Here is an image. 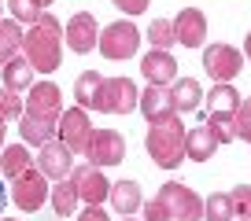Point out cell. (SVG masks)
Returning <instances> with one entry per match:
<instances>
[{
	"mask_svg": "<svg viewBox=\"0 0 251 221\" xmlns=\"http://www.w3.org/2000/svg\"><path fill=\"white\" fill-rule=\"evenodd\" d=\"M0 11H4V4H0Z\"/></svg>",
	"mask_w": 251,
	"mask_h": 221,
	"instance_id": "b9f144b4",
	"label": "cell"
},
{
	"mask_svg": "<svg viewBox=\"0 0 251 221\" xmlns=\"http://www.w3.org/2000/svg\"><path fill=\"white\" fill-rule=\"evenodd\" d=\"M203 70H207V78H214V81H233L236 74L244 70V52H240V48H233V44H226V41L207 44Z\"/></svg>",
	"mask_w": 251,
	"mask_h": 221,
	"instance_id": "52a82bcc",
	"label": "cell"
},
{
	"mask_svg": "<svg viewBox=\"0 0 251 221\" xmlns=\"http://www.w3.org/2000/svg\"><path fill=\"white\" fill-rule=\"evenodd\" d=\"M100 85H103V74L100 70H81L78 81H74V100H78V107L93 110L96 96H100Z\"/></svg>",
	"mask_w": 251,
	"mask_h": 221,
	"instance_id": "d4e9b609",
	"label": "cell"
},
{
	"mask_svg": "<svg viewBox=\"0 0 251 221\" xmlns=\"http://www.w3.org/2000/svg\"><path fill=\"white\" fill-rule=\"evenodd\" d=\"M89 162L93 166H118L126 158V136L118 133V129H93V140H89L85 148Z\"/></svg>",
	"mask_w": 251,
	"mask_h": 221,
	"instance_id": "30bf717a",
	"label": "cell"
},
{
	"mask_svg": "<svg viewBox=\"0 0 251 221\" xmlns=\"http://www.w3.org/2000/svg\"><path fill=\"white\" fill-rule=\"evenodd\" d=\"M141 74L151 85H170V81H177V59L163 48H151L148 55H141Z\"/></svg>",
	"mask_w": 251,
	"mask_h": 221,
	"instance_id": "9a60e30c",
	"label": "cell"
},
{
	"mask_svg": "<svg viewBox=\"0 0 251 221\" xmlns=\"http://www.w3.org/2000/svg\"><path fill=\"white\" fill-rule=\"evenodd\" d=\"M207 126H211V133L218 136V144H233V140H236V126H233V118H218V114H207Z\"/></svg>",
	"mask_w": 251,
	"mask_h": 221,
	"instance_id": "1f68e13d",
	"label": "cell"
},
{
	"mask_svg": "<svg viewBox=\"0 0 251 221\" xmlns=\"http://www.w3.org/2000/svg\"><path fill=\"white\" fill-rule=\"evenodd\" d=\"M0 221H15V218H0Z\"/></svg>",
	"mask_w": 251,
	"mask_h": 221,
	"instance_id": "60d3db41",
	"label": "cell"
},
{
	"mask_svg": "<svg viewBox=\"0 0 251 221\" xmlns=\"http://www.w3.org/2000/svg\"><path fill=\"white\" fill-rule=\"evenodd\" d=\"M52 4V0H8V8H11V19L23 26H33L41 15H45V8Z\"/></svg>",
	"mask_w": 251,
	"mask_h": 221,
	"instance_id": "83f0119b",
	"label": "cell"
},
{
	"mask_svg": "<svg viewBox=\"0 0 251 221\" xmlns=\"http://www.w3.org/2000/svg\"><path fill=\"white\" fill-rule=\"evenodd\" d=\"M200 103H203V88H200V81H192V78L170 81V107H174V114H188V110H196Z\"/></svg>",
	"mask_w": 251,
	"mask_h": 221,
	"instance_id": "d6986e66",
	"label": "cell"
},
{
	"mask_svg": "<svg viewBox=\"0 0 251 221\" xmlns=\"http://www.w3.org/2000/svg\"><path fill=\"white\" fill-rule=\"evenodd\" d=\"M174 33H177V44L200 48L207 41V15L200 8H181L174 15Z\"/></svg>",
	"mask_w": 251,
	"mask_h": 221,
	"instance_id": "5bb4252c",
	"label": "cell"
},
{
	"mask_svg": "<svg viewBox=\"0 0 251 221\" xmlns=\"http://www.w3.org/2000/svg\"><path fill=\"white\" fill-rule=\"evenodd\" d=\"M0 70H4V74H0V81H4V88H11V92L30 88V85H33V74H37L26 55H15V59H11V63H4Z\"/></svg>",
	"mask_w": 251,
	"mask_h": 221,
	"instance_id": "603a6c76",
	"label": "cell"
},
{
	"mask_svg": "<svg viewBox=\"0 0 251 221\" xmlns=\"http://www.w3.org/2000/svg\"><path fill=\"white\" fill-rule=\"evenodd\" d=\"M148 41H151V48H163V52H170V48L177 44L174 19H155V22L148 26Z\"/></svg>",
	"mask_w": 251,
	"mask_h": 221,
	"instance_id": "f1b7e54d",
	"label": "cell"
},
{
	"mask_svg": "<svg viewBox=\"0 0 251 221\" xmlns=\"http://www.w3.org/2000/svg\"><path fill=\"white\" fill-rule=\"evenodd\" d=\"M236 218V206L229 192H211L203 199V221H233Z\"/></svg>",
	"mask_w": 251,
	"mask_h": 221,
	"instance_id": "4316f807",
	"label": "cell"
},
{
	"mask_svg": "<svg viewBox=\"0 0 251 221\" xmlns=\"http://www.w3.org/2000/svg\"><path fill=\"white\" fill-rule=\"evenodd\" d=\"M45 199H52V188H48V177L37 170V162H33V170H26L19 181H11V203L19 206V210L33 214L45 206Z\"/></svg>",
	"mask_w": 251,
	"mask_h": 221,
	"instance_id": "8992f818",
	"label": "cell"
},
{
	"mask_svg": "<svg viewBox=\"0 0 251 221\" xmlns=\"http://www.w3.org/2000/svg\"><path fill=\"white\" fill-rule=\"evenodd\" d=\"M78 203H81V196H78V188H74L71 177H67V181H55V184H52V210L59 214V218H71Z\"/></svg>",
	"mask_w": 251,
	"mask_h": 221,
	"instance_id": "484cf974",
	"label": "cell"
},
{
	"mask_svg": "<svg viewBox=\"0 0 251 221\" xmlns=\"http://www.w3.org/2000/svg\"><path fill=\"white\" fill-rule=\"evenodd\" d=\"M26 114H37V118L59 122V114H63L59 85H52V81H33V85L26 88Z\"/></svg>",
	"mask_w": 251,
	"mask_h": 221,
	"instance_id": "7c38bea8",
	"label": "cell"
},
{
	"mask_svg": "<svg viewBox=\"0 0 251 221\" xmlns=\"http://www.w3.org/2000/svg\"><path fill=\"white\" fill-rule=\"evenodd\" d=\"M8 203H11V192L4 188V181H0V214H4V206H8Z\"/></svg>",
	"mask_w": 251,
	"mask_h": 221,
	"instance_id": "8d00e7d4",
	"label": "cell"
},
{
	"mask_svg": "<svg viewBox=\"0 0 251 221\" xmlns=\"http://www.w3.org/2000/svg\"><path fill=\"white\" fill-rule=\"evenodd\" d=\"M141 107V88L129 78H103L100 96H96L93 110H107V114H133Z\"/></svg>",
	"mask_w": 251,
	"mask_h": 221,
	"instance_id": "277c9868",
	"label": "cell"
},
{
	"mask_svg": "<svg viewBox=\"0 0 251 221\" xmlns=\"http://www.w3.org/2000/svg\"><path fill=\"white\" fill-rule=\"evenodd\" d=\"M23 41H26V30L23 22H15V19H8V22H0V66L11 63L19 52H23Z\"/></svg>",
	"mask_w": 251,
	"mask_h": 221,
	"instance_id": "cb8c5ba5",
	"label": "cell"
},
{
	"mask_svg": "<svg viewBox=\"0 0 251 221\" xmlns=\"http://www.w3.org/2000/svg\"><path fill=\"white\" fill-rule=\"evenodd\" d=\"M244 55L251 59V30H248V37H244Z\"/></svg>",
	"mask_w": 251,
	"mask_h": 221,
	"instance_id": "74e56055",
	"label": "cell"
},
{
	"mask_svg": "<svg viewBox=\"0 0 251 221\" xmlns=\"http://www.w3.org/2000/svg\"><path fill=\"white\" fill-rule=\"evenodd\" d=\"M4 129H8V122L0 118V151H4Z\"/></svg>",
	"mask_w": 251,
	"mask_h": 221,
	"instance_id": "f35d334b",
	"label": "cell"
},
{
	"mask_svg": "<svg viewBox=\"0 0 251 221\" xmlns=\"http://www.w3.org/2000/svg\"><path fill=\"white\" fill-rule=\"evenodd\" d=\"M229 196H233L236 218H240V221H251V184H236Z\"/></svg>",
	"mask_w": 251,
	"mask_h": 221,
	"instance_id": "d6a6232c",
	"label": "cell"
},
{
	"mask_svg": "<svg viewBox=\"0 0 251 221\" xmlns=\"http://www.w3.org/2000/svg\"><path fill=\"white\" fill-rule=\"evenodd\" d=\"M26 170H33L30 144H8V148L0 151V177L4 181H19Z\"/></svg>",
	"mask_w": 251,
	"mask_h": 221,
	"instance_id": "ac0fdd59",
	"label": "cell"
},
{
	"mask_svg": "<svg viewBox=\"0 0 251 221\" xmlns=\"http://www.w3.org/2000/svg\"><path fill=\"white\" fill-rule=\"evenodd\" d=\"M55 136H59L71 151H85L89 140H93V122H89V110H85V107L63 110L59 122H55Z\"/></svg>",
	"mask_w": 251,
	"mask_h": 221,
	"instance_id": "ba28073f",
	"label": "cell"
},
{
	"mask_svg": "<svg viewBox=\"0 0 251 221\" xmlns=\"http://www.w3.org/2000/svg\"><path fill=\"white\" fill-rule=\"evenodd\" d=\"M122 221H137V218H133V214H126V218H122Z\"/></svg>",
	"mask_w": 251,
	"mask_h": 221,
	"instance_id": "ab89813d",
	"label": "cell"
},
{
	"mask_svg": "<svg viewBox=\"0 0 251 221\" xmlns=\"http://www.w3.org/2000/svg\"><path fill=\"white\" fill-rule=\"evenodd\" d=\"M23 55L33 63L37 74H55L63 63V22L45 15L26 30V41H23Z\"/></svg>",
	"mask_w": 251,
	"mask_h": 221,
	"instance_id": "6da1fadb",
	"label": "cell"
},
{
	"mask_svg": "<svg viewBox=\"0 0 251 221\" xmlns=\"http://www.w3.org/2000/svg\"><path fill=\"white\" fill-rule=\"evenodd\" d=\"M111 206H115L118 214H137L144 206V196H141V184L137 181H129V177H126V181H115L111 184Z\"/></svg>",
	"mask_w": 251,
	"mask_h": 221,
	"instance_id": "44dd1931",
	"label": "cell"
},
{
	"mask_svg": "<svg viewBox=\"0 0 251 221\" xmlns=\"http://www.w3.org/2000/svg\"><path fill=\"white\" fill-rule=\"evenodd\" d=\"M37 170L48 177V181H67L71 177V170H74V155H71V148L55 136V140H48L45 148H41V155H37Z\"/></svg>",
	"mask_w": 251,
	"mask_h": 221,
	"instance_id": "4fadbf2b",
	"label": "cell"
},
{
	"mask_svg": "<svg viewBox=\"0 0 251 221\" xmlns=\"http://www.w3.org/2000/svg\"><path fill=\"white\" fill-rule=\"evenodd\" d=\"M111 4H115V8L122 11V15H144L151 0H111Z\"/></svg>",
	"mask_w": 251,
	"mask_h": 221,
	"instance_id": "e575fe53",
	"label": "cell"
},
{
	"mask_svg": "<svg viewBox=\"0 0 251 221\" xmlns=\"http://www.w3.org/2000/svg\"><path fill=\"white\" fill-rule=\"evenodd\" d=\"M71 181H74V188H78V196H81L85 206H100L103 199H111V181L100 174V166H93V162L74 166Z\"/></svg>",
	"mask_w": 251,
	"mask_h": 221,
	"instance_id": "8fae6325",
	"label": "cell"
},
{
	"mask_svg": "<svg viewBox=\"0 0 251 221\" xmlns=\"http://www.w3.org/2000/svg\"><path fill=\"white\" fill-rule=\"evenodd\" d=\"M155 196L170 206V218H174V221H203V196H196L188 184L166 181Z\"/></svg>",
	"mask_w": 251,
	"mask_h": 221,
	"instance_id": "5b68a950",
	"label": "cell"
},
{
	"mask_svg": "<svg viewBox=\"0 0 251 221\" xmlns=\"http://www.w3.org/2000/svg\"><path fill=\"white\" fill-rule=\"evenodd\" d=\"M78 221H111V218H107L103 206H85V210L78 214Z\"/></svg>",
	"mask_w": 251,
	"mask_h": 221,
	"instance_id": "d590c367",
	"label": "cell"
},
{
	"mask_svg": "<svg viewBox=\"0 0 251 221\" xmlns=\"http://www.w3.org/2000/svg\"><path fill=\"white\" fill-rule=\"evenodd\" d=\"M185 122L181 114H163L159 122H148V136H144V151L159 170H177L185 162Z\"/></svg>",
	"mask_w": 251,
	"mask_h": 221,
	"instance_id": "7a4b0ae2",
	"label": "cell"
},
{
	"mask_svg": "<svg viewBox=\"0 0 251 221\" xmlns=\"http://www.w3.org/2000/svg\"><path fill=\"white\" fill-rule=\"evenodd\" d=\"M222 144H218V136L211 133V126H192L185 133V158H192V162H211L214 158V151H218Z\"/></svg>",
	"mask_w": 251,
	"mask_h": 221,
	"instance_id": "2e32d148",
	"label": "cell"
},
{
	"mask_svg": "<svg viewBox=\"0 0 251 221\" xmlns=\"http://www.w3.org/2000/svg\"><path fill=\"white\" fill-rule=\"evenodd\" d=\"M63 41L74 48V55H85L100 44V26H96L93 11H74L67 22H63Z\"/></svg>",
	"mask_w": 251,
	"mask_h": 221,
	"instance_id": "9c48e42d",
	"label": "cell"
},
{
	"mask_svg": "<svg viewBox=\"0 0 251 221\" xmlns=\"http://www.w3.org/2000/svg\"><path fill=\"white\" fill-rule=\"evenodd\" d=\"M144 221H174L170 218V206L163 203V199H144Z\"/></svg>",
	"mask_w": 251,
	"mask_h": 221,
	"instance_id": "836d02e7",
	"label": "cell"
},
{
	"mask_svg": "<svg viewBox=\"0 0 251 221\" xmlns=\"http://www.w3.org/2000/svg\"><path fill=\"white\" fill-rule=\"evenodd\" d=\"M148 122H159L163 114H170V85H148L141 88V107H137Z\"/></svg>",
	"mask_w": 251,
	"mask_h": 221,
	"instance_id": "ffe728a7",
	"label": "cell"
},
{
	"mask_svg": "<svg viewBox=\"0 0 251 221\" xmlns=\"http://www.w3.org/2000/svg\"><path fill=\"white\" fill-rule=\"evenodd\" d=\"M26 114V100L19 92H11V88H0V118L4 122H15Z\"/></svg>",
	"mask_w": 251,
	"mask_h": 221,
	"instance_id": "f546056e",
	"label": "cell"
},
{
	"mask_svg": "<svg viewBox=\"0 0 251 221\" xmlns=\"http://www.w3.org/2000/svg\"><path fill=\"white\" fill-rule=\"evenodd\" d=\"M203 107H207V114H218V118H233L236 107H240V92L233 88V81H218L211 92H203Z\"/></svg>",
	"mask_w": 251,
	"mask_h": 221,
	"instance_id": "e0dca14e",
	"label": "cell"
},
{
	"mask_svg": "<svg viewBox=\"0 0 251 221\" xmlns=\"http://www.w3.org/2000/svg\"><path fill=\"white\" fill-rule=\"evenodd\" d=\"M233 126H236V140L251 144V96L240 100V107H236V114H233Z\"/></svg>",
	"mask_w": 251,
	"mask_h": 221,
	"instance_id": "4dcf8cb0",
	"label": "cell"
},
{
	"mask_svg": "<svg viewBox=\"0 0 251 221\" xmlns=\"http://www.w3.org/2000/svg\"><path fill=\"white\" fill-rule=\"evenodd\" d=\"M19 133H23V144L45 148L48 140H55V122L37 118V114H23V118H19Z\"/></svg>",
	"mask_w": 251,
	"mask_h": 221,
	"instance_id": "7402d4cb",
	"label": "cell"
},
{
	"mask_svg": "<svg viewBox=\"0 0 251 221\" xmlns=\"http://www.w3.org/2000/svg\"><path fill=\"white\" fill-rule=\"evenodd\" d=\"M100 55L103 59H115V63H122V59H133V52L141 48V30H137L133 19H122V22H107L100 30Z\"/></svg>",
	"mask_w": 251,
	"mask_h": 221,
	"instance_id": "3957f363",
	"label": "cell"
}]
</instances>
